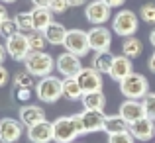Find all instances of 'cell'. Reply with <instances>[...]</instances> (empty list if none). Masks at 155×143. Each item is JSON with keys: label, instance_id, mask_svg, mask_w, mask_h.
<instances>
[{"label": "cell", "instance_id": "cell-18", "mask_svg": "<svg viewBox=\"0 0 155 143\" xmlns=\"http://www.w3.org/2000/svg\"><path fill=\"white\" fill-rule=\"evenodd\" d=\"M28 137L31 143H49L53 141V122H41V124L28 128Z\"/></svg>", "mask_w": 155, "mask_h": 143}, {"label": "cell", "instance_id": "cell-7", "mask_svg": "<svg viewBox=\"0 0 155 143\" xmlns=\"http://www.w3.org/2000/svg\"><path fill=\"white\" fill-rule=\"evenodd\" d=\"M55 69L59 71V75H63V79H77L79 73L83 71L81 57L73 55L69 51H63L55 61Z\"/></svg>", "mask_w": 155, "mask_h": 143}, {"label": "cell", "instance_id": "cell-3", "mask_svg": "<svg viewBox=\"0 0 155 143\" xmlns=\"http://www.w3.org/2000/svg\"><path fill=\"white\" fill-rule=\"evenodd\" d=\"M35 96L43 104H53L59 98H63V79L59 76H43L39 79V83L35 84Z\"/></svg>", "mask_w": 155, "mask_h": 143}, {"label": "cell", "instance_id": "cell-2", "mask_svg": "<svg viewBox=\"0 0 155 143\" xmlns=\"http://www.w3.org/2000/svg\"><path fill=\"white\" fill-rule=\"evenodd\" d=\"M24 67H26V71L30 73V75L43 79V76H49L53 73V69H55V59L45 51H30V55L24 61Z\"/></svg>", "mask_w": 155, "mask_h": 143}, {"label": "cell", "instance_id": "cell-19", "mask_svg": "<svg viewBox=\"0 0 155 143\" xmlns=\"http://www.w3.org/2000/svg\"><path fill=\"white\" fill-rule=\"evenodd\" d=\"M43 34H45L47 43H51V45H63L65 39H67L69 30L63 26V24H59V22H51L49 26L43 30Z\"/></svg>", "mask_w": 155, "mask_h": 143}, {"label": "cell", "instance_id": "cell-25", "mask_svg": "<svg viewBox=\"0 0 155 143\" xmlns=\"http://www.w3.org/2000/svg\"><path fill=\"white\" fill-rule=\"evenodd\" d=\"M141 51H143V43H141L137 37H126L124 43H122V55L130 57V59L140 57Z\"/></svg>", "mask_w": 155, "mask_h": 143}, {"label": "cell", "instance_id": "cell-36", "mask_svg": "<svg viewBox=\"0 0 155 143\" xmlns=\"http://www.w3.org/2000/svg\"><path fill=\"white\" fill-rule=\"evenodd\" d=\"M31 2H34L35 8H49L51 0H31Z\"/></svg>", "mask_w": 155, "mask_h": 143}, {"label": "cell", "instance_id": "cell-8", "mask_svg": "<svg viewBox=\"0 0 155 143\" xmlns=\"http://www.w3.org/2000/svg\"><path fill=\"white\" fill-rule=\"evenodd\" d=\"M6 51H8V55H10V59H14V61H26V57L30 55V51H31V47H30V41H28V34H16V35H12L10 39H6Z\"/></svg>", "mask_w": 155, "mask_h": 143}, {"label": "cell", "instance_id": "cell-33", "mask_svg": "<svg viewBox=\"0 0 155 143\" xmlns=\"http://www.w3.org/2000/svg\"><path fill=\"white\" fill-rule=\"evenodd\" d=\"M67 8H69L67 0H51V4H49V10L53 14H65Z\"/></svg>", "mask_w": 155, "mask_h": 143}, {"label": "cell", "instance_id": "cell-44", "mask_svg": "<svg viewBox=\"0 0 155 143\" xmlns=\"http://www.w3.org/2000/svg\"><path fill=\"white\" fill-rule=\"evenodd\" d=\"M75 143H77V141H75Z\"/></svg>", "mask_w": 155, "mask_h": 143}, {"label": "cell", "instance_id": "cell-9", "mask_svg": "<svg viewBox=\"0 0 155 143\" xmlns=\"http://www.w3.org/2000/svg\"><path fill=\"white\" fill-rule=\"evenodd\" d=\"M77 80H79L84 94H88V92H102V73H98L94 67H83Z\"/></svg>", "mask_w": 155, "mask_h": 143}, {"label": "cell", "instance_id": "cell-37", "mask_svg": "<svg viewBox=\"0 0 155 143\" xmlns=\"http://www.w3.org/2000/svg\"><path fill=\"white\" fill-rule=\"evenodd\" d=\"M106 4H108L110 8H120V6H124V2L126 0H104Z\"/></svg>", "mask_w": 155, "mask_h": 143}, {"label": "cell", "instance_id": "cell-43", "mask_svg": "<svg viewBox=\"0 0 155 143\" xmlns=\"http://www.w3.org/2000/svg\"><path fill=\"white\" fill-rule=\"evenodd\" d=\"M2 4H12V2H16V0H0Z\"/></svg>", "mask_w": 155, "mask_h": 143}, {"label": "cell", "instance_id": "cell-23", "mask_svg": "<svg viewBox=\"0 0 155 143\" xmlns=\"http://www.w3.org/2000/svg\"><path fill=\"white\" fill-rule=\"evenodd\" d=\"M63 96L71 102L83 100L84 92H83V88H81L79 80L77 79H63Z\"/></svg>", "mask_w": 155, "mask_h": 143}, {"label": "cell", "instance_id": "cell-4", "mask_svg": "<svg viewBox=\"0 0 155 143\" xmlns=\"http://www.w3.org/2000/svg\"><path fill=\"white\" fill-rule=\"evenodd\" d=\"M120 92L128 100H143L149 94V83L143 75L140 73H132L120 83Z\"/></svg>", "mask_w": 155, "mask_h": 143}, {"label": "cell", "instance_id": "cell-30", "mask_svg": "<svg viewBox=\"0 0 155 143\" xmlns=\"http://www.w3.org/2000/svg\"><path fill=\"white\" fill-rule=\"evenodd\" d=\"M16 34H20V30H18V26H16V22L14 20H4L2 24H0V35H2L4 39H10L12 35H16Z\"/></svg>", "mask_w": 155, "mask_h": 143}, {"label": "cell", "instance_id": "cell-41", "mask_svg": "<svg viewBox=\"0 0 155 143\" xmlns=\"http://www.w3.org/2000/svg\"><path fill=\"white\" fill-rule=\"evenodd\" d=\"M149 71L155 73V51H153V55L149 57Z\"/></svg>", "mask_w": 155, "mask_h": 143}, {"label": "cell", "instance_id": "cell-15", "mask_svg": "<svg viewBox=\"0 0 155 143\" xmlns=\"http://www.w3.org/2000/svg\"><path fill=\"white\" fill-rule=\"evenodd\" d=\"M120 116L124 118L128 124H134V122L145 118L147 114H145V106H143L141 100H128V98H126L120 104Z\"/></svg>", "mask_w": 155, "mask_h": 143}, {"label": "cell", "instance_id": "cell-34", "mask_svg": "<svg viewBox=\"0 0 155 143\" xmlns=\"http://www.w3.org/2000/svg\"><path fill=\"white\" fill-rule=\"evenodd\" d=\"M16 98L20 102H28L31 98V90L30 88H16Z\"/></svg>", "mask_w": 155, "mask_h": 143}, {"label": "cell", "instance_id": "cell-17", "mask_svg": "<svg viewBox=\"0 0 155 143\" xmlns=\"http://www.w3.org/2000/svg\"><path fill=\"white\" fill-rule=\"evenodd\" d=\"M134 73V65H132V59L126 55H116L114 59V65L110 69V79L116 80V83H122L126 76H130Z\"/></svg>", "mask_w": 155, "mask_h": 143}, {"label": "cell", "instance_id": "cell-10", "mask_svg": "<svg viewBox=\"0 0 155 143\" xmlns=\"http://www.w3.org/2000/svg\"><path fill=\"white\" fill-rule=\"evenodd\" d=\"M84 16H87V20L92 24V26H102V24H106L110 20L112 8H110L104 0H92V2L87 4Z\"/></svg>", "mask_w": 155, "mask_h": 143}, {"label": "cell", "instance_id": "cell-11", "mask_svg": "<svg viewBox=\"0 0 155 143\" xmlns=\"http://www.w3.org/2000/svg\"><path fill=\"white\" fill-rule=\"evenodd\" d=\"M81 116V124L84 128V133H96V132H104V124H106V114L100 110H83L79 114Z\"/></svg>", "mask_w": 155, "mask_h": 143}, {"label": "cell", "instance_id": "cell-31", "mask_svg": "<svg viewBox=\"0 0 155 143\" xmlns=\"http://www.w3.org/2000/svg\"><path fill=\"white\" fill-rule=\"evenodd\" d=\"M136 137L132 135L130 132H124V133H114V135H108V143H134Z\"/></svg>", "mask_w": 155, "mask_h": 143}, {"label": "cell", "instance_id": "cell-29", "mask_svg": "<svg viewBox=\"0 0 155 143\" xmlns=\"http://www.w3.org/2000/svg\"><path fill=\"white\" fill-rule=\"evenodd\" d=\"M140 18L145 24H155V2H145L140 8Z\"/></svg>", "mask_w": 155, "mask_h": 143}, {"label": "cell", "instance_id": "cell-26", "mask_svg": "<svg viewBox=\"0 0 155 143\" xmlns=\"http://www.w3.org/2000/svg\"><path fill=\"white\" fill-rule=\"evenodd\" d=\"M14 22H16V26H18V30L22 31V34H30V31H34L31 12H20V14H16Z\"/></svg>", "mask_w": 155, "mask_h": 143}, {"label": "cell", "instance_id": "cell-32", "mask_svg": "<svg viewBox=\"0 0 155 143\" xmlns=\"http://www.w3.org/2000/svg\"><path fill=\"white\" fill-rule=\"evenodd\" d=\"M141 102H143V106H145V114H147V118H153V120H155V92H149Z\"/></svg>", "mask_w": 155, "mask_h": 143}, {"label": "cell", "instance_id": "cell-1", "mask_svg": "<svg viewBox=\"0 0 155 143\" xmlns=\"http://www.w3.org/2000/svg\"><path fill=\"white\" fill-rule=\"evenodd\" d=\"M84 133V128L81 124V116H61L53 122V141L55 143H75L79 135Z\"/></svg>", "mask_w": 155, "mask_h": 143}, {"label": "cell", "instance_id": "cell-16", "mask_svg": "<svg viewBox=\"0 0 155 143\" xmlns=\"http://www.w3.org/2000/svg\"><path fill=\"white\" fill-rule=\"evenodd\" d=\"M20 122L26 128H34V125L45 122V110L41 106H22L20 108Z\"/></svg>", "mask_w": 155, "mask_h": 143}, {"label": "cell", "instance_id": "cell-35", "mask_svg": "<svg viewBox=\"0 0 155 143\" xmlns=\"http://www.w3.org/2000/svg\"><path fill=\"white\" fill-rule=\"evenodd\" d=\"M6 83H8V71L4 69V65H0V86H4Z\"/></svg>", "mask_w": 155, "mask_h": 143}, {"label": "cell", "instance_id": "cell-27", "mask_svg": "<svg viewBox=\"0 0 155 143\" xmlns=\"http://www.w3.org/2000/svg\"><path fill=\"white\" fill-rule=\"evenodd\" d=\"M28 41H30V47L31 51H43L47 45V39H45V34L39 30H34L28 34Z\"/></svg>", "mask_w": 155, "mask_h": 143}, {"label": "cell", "instance_id": "cell-38", "mask_svg": "<svg viewBox=\"0 0 155 143\" xmlns=\"http://www.w3.org/2000/svg\"><path fill=\"white\" fill-rule=\"evenodd\" d=\"M6 55H8V51H6V45H2V43H0V65L4 63V59H6Z\"/></svg>", "mask_w": 155, "mask_h": 143}, {"label": "cell", "instance_id": "cell-21", "mask_svg": "<svg viewBox=\"0 0 155 143\" xmlns=\"http://www.w3.org/2000/svg\"><path fill=\"white\" fill-rule=\"evenodd\" d=\"M31 20H34V30L43 31L53 22V12L49 8H35L31 10Z\"/></svg>", "mask_w": 155, "mask_h": 143}, {"label": "cell", "instance_id": "cell-40", "mask_svg": "<svg viewBox=\"0 0 155 143\" xmlns=\"http://www.w3.org/2000/svg\"><path fill=\"white\" fill-rule=\"evenodd\" d=\"M69 2V6H73V8H79V6H83L87 0H67Z\"/></svg>", "mask_w": 155, "mask_h": 143}, {"label": "cell", "instance_id": "cell-24", "mask_svg": "<svg viewBox=\"0 0 155 143\" xmlns=\"http://www.w3.org/2000/svg\"><path fill=\"white\" fill-rule=\"evenodd\" d=\"M83 106L84 110H100V112H104V106H106L104 92H88V94H84Z\"/></svg>", "mask_w": 155, "mask_h": 143}, {"label": "cell", "instance_id": "cell-28", "mask_svg": "<svg viewBox=\"0 0 155 143\" xmlns=\"http://www.w3.org/2000/svg\"><path fill=\"white\" fill-rule=\"evenodd\" d=\"M14 84H16V88H31L34 86V75H30L24 69V71L14 75Z\"/></svg>", "mask_w": 155, "mask_h": 143}, {"label": "cell", "instance_id": "cell-13", "mask_svg": "<svg viewBox=\"0 0 155 143\" xmlns=\"http://www.w3.org/2000/svg\"><path fill=\"white\" fill-rule=\"evenodd\" d=\"M22 122L14 120V118H2L0 120V141L2 143H16L22 137Z\"/></svg>", "mask_w": 155, "mask_h": 143}, {"label": "cell", "instance_id": "cell-14", "mask_svg": "<svg viewBox=\"0 0 155 143\" xmlns=\"http://www.w3.org/2000/svg\"><path fill=\"white\" fill-rule=\"evenodd\" d=\"M130 133L137 141H151L155 137V120L153 118H141V120L130 124Z\"/></svg>", "mask_w": 155, "mask_h": 143}, {"label": "cell", "instance_id": "cell-42", "mask_svg": "<svg viewBox=\"0 0 155 143\" xmlns=\"http://www.w3.org/2000/svg\"><path fill=\"white\" fill-rule=\"evenodd\" d=\"M149 43H151V45L155 47V28H153V31H151V34H149Z\"/></svg>", "mask_w": 155, "mask_h": 143}, {"label": "cell", "instance_id": "cell-12", "mask_svg": "<svg viewBox=\"0 0 155 143\" xmlns=\"http://www.w3.org/2000/svg\"><path fill=\"white\" fill-rule=\"evenodd\" d=\"M88 43H91V49L94 53L110 51V45H112V34H110L108 28L94 26L91 31H88Z\"/></svg>", "mask_w": 155, "mask_h": 143}, {"label": "cell", "instance_id": "cell-22", "mask_svg": "<svg viewBox=\"0 0 155 143\" xmlns=\"http://www.w3.org/2000/svg\"><path fill=\"white\" fill-rule=\"evenodd\" d=\"M104 132L108 135H114V133H124V132H130V124L120 116H108L106 118V124H104Z\"/></svg>", "mask_w": 155, "mask_h": 143}, {"label": "cell", "instance_id": "cell-20", "mask_svg": "<svg viewBox=\"0 0 155 143\" xmlns=\"http://www.w3.org/2000/svg\"><path fill=\"white\" fill-rule=\"evenodd\" d=\"M114 59H116V55H112L110 51L94 53V57H92V65H91V67H94L96 71L102 73V75H110V69H112V65H114Z\"/></svg>", "mask_w": 155, "mask_h": 143}, {"label": "cell", "instance_id": "cell-39", "mask_svg": "<svg viewBox=\"0 0 155 143\" xmlns=\"http://www.w3.org/2000/svg\"><path fill=\"white\" fill-rule=\"evenodd\" d=\"M4 20H8V10L2 6V4H0V24H2Z\"/></svg>", "mask_w": 155, "mask_h": 143}, {"label": "cell", "instance_id": "cell-6", "mask_svg": "<svg viewBox=\"0 0 155 143\" xmlns=\"http://www.w3.org/2000/svg\"><path fill=\"white\" fill-rule=\"evenodd\" d=\"M63 45H65V51L73 53L77 57H84L88 55V51H92L91 43H88V31H83V30H69Z\"/></svg>", "mask_w": 155, "mask_h": 143}, {"label": "cell", "instance_id": "cell-5", "mask_svg": "<svg viewBox=\"0 0 155 143\" xmlns=\"http://www.w3.org/2000/svg\"><path fill=\"white\" fill-rule=\"evenodd\" d=\"M140 26V18L136 16V12L132 10H120L112 20V30L120 37H134V34L137 31Z\"/></svg>", "mask_w": 155, "mask_h": 143}]
</instances>
